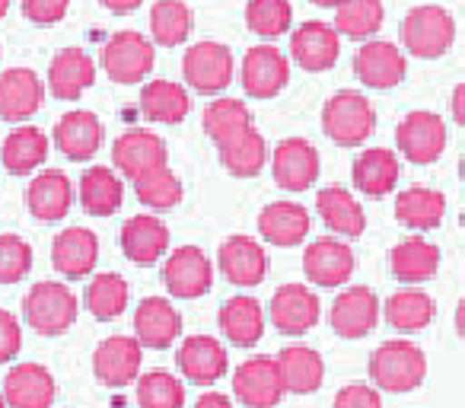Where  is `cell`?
<instances>
[{"mask_svg": "<svg viewBox=\"0 0 465 408\" xmlns=\"http://www.w3.org/2000/svg\"><path fill=\"white\" fill-rule=\"evenodd\" d=\"M427 376V357L418 344L405 338L380 344L370 357V380L386 393H411L424 383Z\"/></svg>", "mask_w": 465, "mask_h": 408, "instance_id": "obj_1", "label": "cell"}, {"mask_svg": "<svg viewBox=\"0 0 465 408\" xmlns=\"http://www.w3.org/2000/svg\"><path fill=\"white\" fill-rule=\"evenodd\" d=\"M376 128V109L363 93L341 90L325 103L322 131L338 147H361Z\"/></svg>", "mask_w": 465, "mask_h": 408, "instance_id": "obj_2", "label": "cell"}, {"mask_svg": "<svg viewBox=\"0 0 465 408\" xmlns=\"http://www.w3.org/2000/svg\"><path fill=\"white\" fill-rule=\"evenodd\" d=\"M77 294L61 281H39L23 300V316L39 335H64L77 323Z\"/></svg>", "mask_w": 465, "mask_h": 408, "instance_id": "obj_3", "label": "cell"}, {"mask_svg": "<svg viewBox=\"0 0 465 408\" xmlns=\"http://www.w3.org/2000/svg\"><path fill=\"white\" fill-rule=\"evenodd\" d=\"M456 42V20L446 7L424 4L401 20V45L414 58H443Z\"/></svg>", "mask_w": 465, "mask_h": 408, "instance_id": "obj_4", "label": "cell"}, {"mask_svg": "<svg viewBox=\"0 0 465 408\" xmlns=\"http://www.w3.org/2000/svg\"><path fill=\"white\" fill-rule=\"evenodd\" d=\"M153 39L134 33V29L115 33L99 52V65H103L105 77L115 80V84H141L153 71Z\"/></svg>", "mask_w": 465, "mask_h": 408, "instance_id": "obj_5", "label": "cell"}, {"mask_svg": "<svg viewBox=\"0 0 465 408\" xmlns=\"http://www.w3.org/2000/svg\"><path fill=\"white\" fill-rule=\"evenodd\" d=\"M395 144H399V154L405 160L427 166V163H437L446 150V124L437 112H411L399 122L395 128Z\"/></svg>", "mask_w": 465, "mask_h": 408, "instance_id": "obj_6", "label": "cell"}, {"mask_svg": "<svg viewBox=\"0 0 465 408\" xmlns=\"http://www.w3.org/2000/svg\"><path fill=\"white\" fill-rule=\"evenodd\" d=\"M182 77L204 96L223 93L232 84V52L220 42H198L182 58Z\"/></svg>", "mask_w": 465, "mask_h": 408, "instance_id": "obj_7", "label": "cell"}, {"mask_svg": "<svg viewBox=\"0 0 465 408\" xmlns=\"http://www.w3.org/2000/svg\"><path fill=\"white\" fill-rule=\"evenodd\" d=\"M232 393L246 408H274L284 399L278 357H249L232 373Z\"/></svg>", "mask_w": 465, "mask_h": 408, "instance_id": "obj_8", "label": "cell"}, {"mask_svg": "<svg viewBox=\"0 0 465 408\" xmlns=\"http://www.w3.org/2000/svg\"><path fill=\"white\" fill-rule=\"evenodd\" d=\"M242 90L252 99H274L291 80V61L281 48L274 45H255L246 52L240 67Z\"/></svg>", "mask_w": 465, "mask_h": 408, "instance_id": "obj_9", "label": "cell"}, {"mask_svg": "<svg viewBox=\"0 0 465 408\" xmlns=\"http://www.w3.org/2000/svg\"><path fill=\"white\" fill-rule=\"evenodd\" d=\"M354 74L361 77L363 86H370V90H392V86H399L401 80H405L408 58L399 45H392V42L370 39L357 48Z\"/></svg>", "mask_w": 465, "mask_h": 408, "instance_id": "obj_10", "label": "cell"}, {"mask_svg": "<svg viewBox=\"0 0 465 408\" xmlns=\"http://www.w3.org/2000/svg\"><path fill=\"white\" fill-rule=\"evenodd\" d=\"M163 284L173 297L179 300H198L211 291L213 268L207 255L198 246H179L163 265Z\"/></svg>", "mask_w": 465, "mask_h": 408, "instance_id": "obj_11", "label": "cell"}, {"mask_svg": "<svg viewBox=\"0 0 465 408\" xmlns=\"http://www.w3.org/2000/svg\"><path fill=\"white\" fill-rule=\"evenodd\" d=\"M112 160H115V169L124 175V179H141V175L153 173V169L166 166L169 154H166V141L153 131H124L115 144H112Z\"/></svg>", "mask_w": 465, "mask_h": 408, "instance_id": "obj_12", "label": "cell"}, {"mask_svg": "<svg viewBox=\"0 0 465 408\" xmlns=\"http://www.w3.org/2000/svg\"><path fill=\"white\" fill-rule=\"evenodd\" d=\"M143 363V344L131 335H112L99 342L93 354V373L103 386H131L141 373Z\"/></svg>", "mask_w": 465, "mask_h": 408, "instance_id": "obj_13", "label": "cell"}, {"mask_svg": "<svg viewBox=\"0 0 465 408\" xmlns=\"http://www.w3.org/2000/svg\"><path fill=\"white\" fill-rule=\"evenodd\" d=\"M272 173L274 182L287 192H306L322 173V160H319V150L310 141L287 137L272 154Z\"/></svg>", "mask_w": 465, "mask_h": 408, "instance_id": "obj_14", "label": "cell"}, {"mask_svg": "<svg viewBox=\"0 0 465 408\" xmlns=\"http://www.w3.org/2000/svg\"><path fill=\"white\" fill-rule=\"evenodd\" d=\"M291 55L310 74L331 71L338 55H341V33L329 23H303L291 35Z\"/></svg>", "mask_w": 465, "mask_h": 408, "instance_id": "obj_15", "label": "cell"}, {"mask_svg": "<svg viewBox=\"0 0 465 408\" xmlns=\"http://www.w3.org/2000/svg\"><path fill=\"white\" fill-rule=\"evenodd\" d=\"M272 323L284 335H306L322 316V304L306 284H284L272 297Z\"/></svg>", "mask_w": 465, "mask_h": 408, "instance_id": "obj_16", "label": "cell"}, {"mask_svg": "<svg viewBox=\"0 0 465 408\" xmlns=\"http://www.w3.org/2000/svg\"><path fill=\"white\" fill-rule=\"evenodd\" d=\"M45 103V84L29 67H10L0 74V118L29 122Z\"/></svg>", "mask_w": 465, "mask_h": 408, "instance_id": "obj_17", "label": "cell"}, {"mask_svg": "<svg viewBox=\"0 0 465 408\" xmlns=\"http://www.w3.org/2000/svg\"><path fill=\"white\" fill-rule=\"evenodd\" d=\"M382 304L370 287H348L331 304V329L341 338H363L380 323Z\"/></svg>", "mask_w": 465, "mask_h": 408, "instance_id": "obj_18", "label": "cell"}, {"mask_svg": "<svg viewBox=\"0 0 465 408\" xmlns=\"http://www.w3.org/2000/svg\"><path fill=\"white\" fill-rule=\"evenodd\" d=\"M303 272L319 287H341L354 274V253L348 243L322 236V240L310 243V249L303 253Z\"/></svg>", "mask_w": 465, "mask_h": 408, "instance_id": "obj_19", "label": "cell"}, {"mask_svg": "<svg viewBox=\"0 0 465 408\" xmlns=\"http://www.w3.org/2000/svg\"><path fill=\"white\" fill-rule=\"evenodd\" d=\"M99 262V236L86 227H67L52 243V268L61 278H86Z\"/></svg>", "mask_w": 465, "mask_h": 408, "instance_id": "obj_20", "label": "cell"}, {"mask_svg": "<svg viewBox=\"0 0 465 408\" xmlns=\"http://www.w3.org/2000/svg\"><path fill=\"white\" fill-rule=\"evenodd\" d=\"M54 147L74 163H86L103 147V122L96 112L74 109L54 124Z\"/></svg>", "mask_w": 465, "mask_h": 408, "instance_id": "obj_21", "label": "cell"}, {"mask_svg": "<svg viewBox=\"0 0 465 408\" xmlns=\"http://www.w3.org/2000/svg\"><path fill=\"white\" fill-rule=\"evenodd\" d=\"M175 363H179L182 376L188 383H198V386H211L220 376H226L230 370V357H226V348L211 335H192L182 342L179 354H175Z\"/></svg>", "mask_w": 465, "mask_h": 408, "instance_id": "obj_22", "label": "cell"}, {"mask_svg": "<svg viewBox=\"0 0 465 408\" xmlns=\"http://www.w3.org/2000/svg\"><path fill=\"white\" fill-rule=\"evenodd\" d=\"M217 262H220L223 278L240 287L262 284L268 274V253L252 236H230V240H223V246H220V253H217Z\"/></svg>", "mask_w": 465, "mask_h": 408, "instance_id": "obj_23", "label": "cell"}, {"mask_svg": "<svg viewBox=\"0 0 465 408\" xmlns=\"http://www.w3.org/2000/svg\"><path fill=\"white\" fill-rule=\"evenodd\" d=\"M54 395H58L54 376L42 363H16L4 380L7 408H52Z\"/></svg>", "mask_w": 465, "mask_h": 408, "instance_id": "obj_24", "label": "cell"}, {"mask_svg": "<svg viewBox=\"0 0 465 408\" xmlns=\"http://www.w3.org/2000/svg\"><path fill=\"white\" fill-rule=\"evenodd\" d=\"M96 84V65L86 52L80 48H64L52 58L48 65V93L54 99H64V103H74V99L84 96L90 86Z\"/></svg>", "mask_w": 465, "mask_h": 408, "instance_id": "obj_25", "label": "cell"}, {"mask_svg": "<svg viewBox=\"0 0 465 408\" xmlns=\"http://www.w3.org/2000/svg\"><path fill=\"white\" fill-rule=\"evenodd\" d=\"M74 204V185L61 169H42L26 188V208L35 221L54 224L67 217Z\"/></svg>", "mask_w": 465, "mask_h": 408, "instance_id": "obj_26", "label": "cell"}, {"mask_svg": "<svg viewBox=\"0 0 465 408\" xmlns=\"http://www.w3.org/2000/svg\"><path fill=\"white\" fill-rule=\"evenodd\" d=\"M182 335V313L169 300L147 297L134 310V338L143 348L163 351Z\"/></svg>", "mask_w": 465, "mask_h": 408, "instance_id": "obj_27", "label": "cell"}, {"mask_svg": "<svg viewBox=\"0 0 465 408\" xmlns=\"http://www.w3.org/2000/svg\"><path fill=\"white\" fill-rule=\"evenodd\" d=\"M312 221L310 211L303 204H293V201H272L265 211L259 214V234L272 246H300V243L310 236Z\"/></svg>", "mask_w": 465, "mask_h": 408, "instance_id": "obj_28", "label": "cell"}, {"mask_svg": "<svg viewBox=\"0 0 465 408\" xmlns=\"http://www.w3.org/2000/svg\"><path fill=\"white\" fill-rule=\"evenodd\" d=\"M122 249L134 265H156L169 249V227L153 214H137L122 227Z\"/></svg>", "mask_w": 465, "mask_h": 408, "instance_id": "obj_29", "label": "cell"}, {"mask_svg": "<svg viewBox=\"0 0 465 408\" xmlns=\"http://www.w3.org/2000/svg\"><path fill=\"white\" fill-rule=\"evenodd\" d=\"M220 332L236 348H252L265 335V310L255 297H232L220 306Z\"/></svg>", "mask_w": 465, "mask_h": 408, "instance_id": "obj_30", "label": "cell"}, {"mask_svg": "<svg viewBox=\"0 0 465 408\" xmlns=\"http://www.w3.org/2000/svg\"><path fill=\"white\" fill-rule=\"evenodd\" d=\"M351 175H354V188L361 194H367V198H382V194H389L399 185V175H401L399 156L386 147H370L354 160Z\"/></svg>", "mask_w": 465, "mask_h": 408, "instance_id": "obj_31", "label": "cell"}, {"mask_svg": "<svg viewBox=\"0 0 465 408\" xmlns=\"http://www.w3.org/2000/svg\"><path fill=\"white\" fill-rule=\"evenodd\" d=\"M141 112L147 122L156 124H179L182 118L192 112V96L182 84L175 80L153 77L143 84L141 90Z\"/></svg>", "mask_w": 465, "mask_h": 408, "instance_id": "obj_32", "label": "cell"}, {"mask_svg": "<svg viewBox=\"0 0 465 408\" xmlns=\"http://www.w3.org/2000/svg\"><path fill=\"white\" fill-rule=\"evenodd\" d=\"M389 265H392L395 281L401 284H420V281H430L440 268V249L433 246L424 236H408L389 255Z\"/></svg>", "mask_w": 465, "mask_h": 408, "instance_id": "obj_33", "label": "cell"}, {"mask_svg": "<svg viewBox=\"0 0 465 408\" xmlns=\"http://www.w3.org/2000/svg\"><path fill=\"white\" fill-rule=\"evenodd\" d=\"M446 198L443 192L427 185H411L395 198V221L408 230H433L443 224Z\"/></svg>", "mask_w": 465, "mask_h": 408, "instance_id": "obj_34", "label": "cell"}, {"mask_svg": "<svg viewBox=\"0 0 465 408\" xmlns=\"http://www.w3.org/2000/svg\"><path fill=\"white\" fill-rule=\"evenodd\" d=\"M319 217L325 221V227L335 230L341 236H363L367 230V214L357 204V198L341 185H329L316 194Z\"/></svg>", "mask_w": 465, "mask_h": 408, "instance_id": "obj_35", "label": "cell"}, {"mask_svg": "<svg viewBox=\"0 0 465 408\" xmlns=\"http://www.w3.org/2000/svg\"><path fill=\"white\" fill-rule=\"evenodd\" d=\"M278 367H281L284 389L297 395L316 393L325 380V361L312 348H306V344H291V348L281 351Z\"/></svg>", "mask_w": 465, "mask_h": 408, "instance_id": "obj_36", "label": "cell"}, {"mask_svg": "<svg viewBox=\"0 0 465 408\" xmlns=\"http://www.w3.org/2000/svg\"><path fill=\"white\" fill-rule=\"evenodd\" d=\"M48 160V134L42 128H16L7 134L0 163L10 175H29Z\"/></svg>", "mask_w": 465, "mask_h": 408, "instance_id": "obj_37", "label": "cell"}, {"mask_svg": "<svg viewBox=\"0 0 465 408\" xmlns=\"http://www.w3.org/2000/svg\"><path fill=\"white\" fill-rule=\"evenodd\" d=\"M124 201V185L109 166H93L80 179V204L93 217H112Z\"/></svg>", "mask_w": 465, "mask_h": 408, "instance_id": "obj_38", "label": "cell"}, {"mask_svg": "<svg viewBox=\"0 0 465 408\" xmlns=\"http://www.w3.org/2000/svg\"><path fill=\"white\" fill-rule=\"evenodd\" d=\"M252 109L240 99H230V96H220L207 105L204 112V134L211 137L217 147H226L232 144L236 137H242L246 131H252Z\"/></svg>", "mask_w": 465, "mask_h": 408, "instance_id": "obj_39", "label": "cell"}, {"mask_svg": "<svg viewBox=\"0 0 465 408\" xmlns=\"http://www.w3.org/2000/svg\"><path fill=\"white\" fill-rule=\"evenodd\" d=\"M194 26V16L188 10V4L182 0H156L150 10V39L153 45L163 48H179L188 42Z\"/></svg>", "mask_w": 465, "mask_h": 408, "instance_id": "obj_40", "label": "cell"}, {"mask_svg": "<svg viewBox=\"0 0 465 408\" xmlns=\"http://www.w3.org/2000/svg\"><path fill=\"white\" fill-rule=\"evenodd\" d=\"M433 319V300L430 294L418 291L414 284H408L405 291L392 294L386 300V323L399 332H420L427 329Z\"/></svg>", "mask_w": 465, "mask_h": 408, "instance_id": "obj_41", "label": "cell"}, {"mask_svg": "<svg viewBox=\"0 0 465 408\" xmlns=\"http://www.w3.org/2000/svg\"><path fill=\"white\" fill-rule=\"evenodd\" d=\"M217 150H220V163L226 166V173H232L236 179H252L268 163V144L255 128Z\"/></svg>", "mask_w": 465, "mask_h": 408, "instance_id": "obj_42", "label": "cell"}, {"mask_svg": "<svg viewBox=\"0 0 465 408\" xmlns=\"http://www.w3.org/2000/svg\"><path fill=\"white\" fill-rule=\"evenodd\" d=\"M128 281L115 272H105V274H96L86 287V310L93 313L96 319L103 323H112L118 319L124 310H128Z\"/></svg>", "mask_w": 465, "mask_h": 408, "instance_id": "obj_43", "label": "cell"}, {"mask_svg": "<svg viewBox=\"0 0 465 408\" xmlns=\"http://www.w3.org/2000/svg\"><path fill=\"white\" fill-rule=\"evenodd\" d=\"M382 20H386L382 0H344L341 7H335V29L357 42L380 33Z\"/></svg>", "mask_w": 465, "mask_h": 408, "instance_id": "obj_44", "label": "cell"}, {"mask_svg": "<svg viewBox=\"0 0 465 408\" xmlns=\"http://www.w3.org/2000/svg\"><path fill=\"white\" fill-rule=\"evenodd\" d=\"M134 192H137V198H141V204H147L150 211H169L182 201L185 188H182V179L166 163V166L134 179Z\"/></svg>", "mask_w": 465, "mask_h": 408, "instance_id": "obj_45", "label": "cell"}, {"mask_svg": "<svg viewBox=\"0 0 465 408\" xmlns=\"http://www.w3.org/2000/svg\"><path fill=\"white\" fill-rule=\"evenodd\" d=\"M137 405L141 408H182L185 386L169 370H150L137 380Z\"/></svg>", "mask_w": 465, "mask_h": 408, "instance_id": "obj_46", "label": "cell"}, {"mask_svg": "<svg viewBox=\"0 0 465 408\" xmlns=\"http://www.w3.org/2000/svg\"><path fill=\"white\" fill-rule=\"evenodd\" d=\"M246 23L262 39H281L293 23L291 0H249Z\"/></svg>", "mask_w": 465, "mask_h": 408, "instance_id": "obj_47", "label": "cell"}, {"mask_svg": "<svg viewBox=\"0 0 465 408\" xmlns=\"http://www.w3.org/2000/svg\"><path fill=\"white\" fill-rule=\"evenodd\" d=\"M33 268V246L23 236L4 234L0 236V284H16Z\"/></svg>", "mask_w": 465, "mask_h": 408, "instance_id": "obj_48", "label": "cell"}, {"mask_svg": "<svg viewBox=\"0 0 465 408\" xmlns=\"http://www.w3.org/2000/svg\"><path fill=\"white\" fill-rule=\"evenodd\" d=\"M71 0H23V16L35 26H54L67 16Z\"/></svg>", "mask_w": 465, "mask_h": 408, "instance_id": "obj_49", "label": "cell"}, {"mask_svg": "<svg viewBox=\"0 0 465 408\" xmlns=\"http://www.w3.org/2000/svg\"><path fill=\"white\" fill-rule=\"evenodd\" d=\"M23 351V329L20 319L14 313L0 310V363L14 361L16 354Z\"/></svg>", "mask_w": 465, "mask_h": 408, "instance_id": "obj_50", "label": "cell"}, {"mask_svg": "<svg viewBox=\"0 0 465 408\" xmlns=\"http://www.w3.org/2000/svg\"><path fill=\"white\" fill-rule=\"evenodd\" d=\"M331 408H382L380 389L367 386V383H351V386H344L335 395V405Z\"/></svg>", "mask_w": 465, "mask_h": 408, "instance_id": "obj_51", "label": "cell"}, {"mask_svg": "<svg viewBox=\"0 0 465 408\" xmlns=\"http://www.w3.org/2000/svg\"><path fill=\"white\" fill-rule=\"evenodd\" d=\"M450 109H452V118L465 128V84H459L452 90V99H450Z\"/></svg>", "mask_w": 465, "mask_h": 408, "instance_id": "obj_52", "label": "cell"}, {"mask_svg": "<svg viewBox=\"0 0 465 408\" xmlns=\"http://www.w3.org/2000/svg\"><path fill=\"white\" fill-rule=\"evenodd\" d=\"M105 10H112V14H118V16H124V14H131V10H137L143 4V0H99Z\"/></svg>", "mask_w": 465, "mask_h": 408, "instance_id": "obj_53", "label": "cell"}, {"mask_svg": "<svg viewBox=\"0 0 465 408\" xmlns=\"http://www.w3.org/2000/svg\"><path fill=\"white\" fill-rule=\"evenodd\" d=\"M194 408H232V402L226 399L223 393H207V395H201Z\"/></svg>", "mask_w": 465, "mask_h": 408, "instance_id": "obj_54", "label": "cell"}, {"mask_svg": "<svg viewBox=\"0 0 465 408\" xmlns=\"http://www.w3.org/2000/svg\"><path fill=\"white\" fill-rule=\"evenodd\" d=\"M456 329H459V335L465 338V297L459 300V306H456Z\"/></svg>", "mask_w": 465, "mask_h": 408, "instance_id": "obj_55", "label": "cell"}, {"mask_svg": "<svg viewBox=\"0 0 465 408\" xmlns=\"http://www.w3.org/2000/svg\"><path fill=\"white\" fill-rule=\"evenodd\" d=\"M316 7H329V10H335V7H341L344 0H312Z\"/></svg>", "mask_w": 465, "mask_h": 408, "instance_id": "obj_56", "label": "cell"}, {"mask_svg": "<svg viewBox=\"0 0 465 408\" xmlns=\"http://www.w3.org/2000/svg\"><path fill=\"white\" fill-rule=\"evenodd\" d=\"M7 10H10V0H0V20L7 16Z\"/></svg>", "mask_w": 465, "mask_h": 408, "instance_id": "obj_57", "label": "cell"}, {"mask_svg": "<svg viewBox=\"0 0 465 408\" xmlns=\"http://www.w3.org/2000/svg\"><path fill=\"white\" fill-rule=\"evenodd\" d=\"M459 173H462V182H465V154H462V163H459Z\"/></svg>", "mask_w": 465, "mask_h": 408, "instance_id": "obj_58", "label": "cell"}, {"mask_svg": "<svg viewBox=\"0 0 465 408\" xmlns=\"http://www.w3.org/2000/svg\"><path fill=\"white\" fill-rule=\"evenodd\" d=\"M0 408H7V399H4V393H0Z\"/></svg>", "mask_w": 465, "mask_h": 408, "instance_id": "obj_59", "label": "cell"}, {"mask_svg": "<svg viewBox=\"0 0 465 408\" xmlns=\"http://www.w3.org/2000/svg\"><path fill=\"white\" fill-rule=\"evenodd\" d=\"M462 230H465V211H462Z\"/></svg>", "mask_w": 465, "mask_h": 408, "instance_id": "obj_60", "label": "cell"}]
</instances>
